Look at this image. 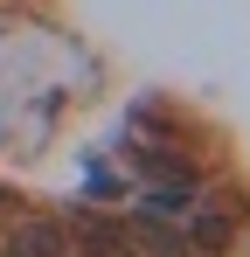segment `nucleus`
Wrapping results in <instances>:
<instances>
[{"label": "nucleus", "mask_w": 250, "mask_h": 257, "mask_svg": "<svg viewBox=\"0 0 250 257\" xmlns=\"http://www.w3.org/2000/svg\"><path fill=\"white\" fill-rule=\"evenodd\" d=\"M63 250H70V236H63V222H49V215L21 222V229L7 236V257H63Z\"/></svg>", "instance_id": "obj_1"}, {"label": "nucleus", "mask_w": 250, "mask_h": 257, "mask_svg": "<svg viewBox=\"0 0 250 257\" xmlns=\"http://www.w3.org/2000/svg\"><path fill=\"white\" fill-rule=\"evenodd\" d=\"M83 257H132V236L111 222H83Z\"/></svg>", "instance_id": "obj_2"}]
</instances>
